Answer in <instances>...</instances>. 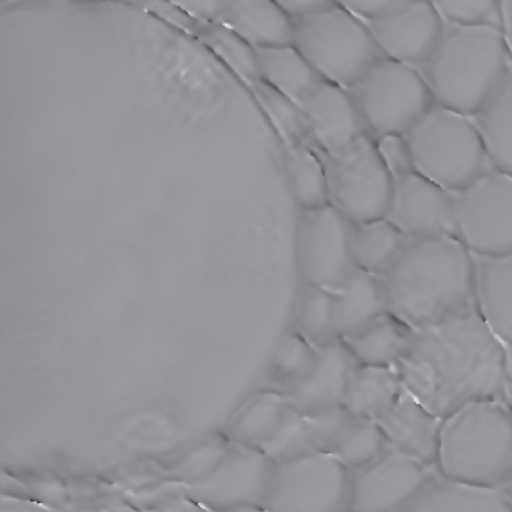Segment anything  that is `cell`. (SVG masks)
I'll list each match as a JSON object with an SVG mask.
<instances>
[{
    "label": "cell",
    "mask_w": 512,
    "mask_h": 512,
    "mask_svg": "<svg viewBox=\"0 0 512 512\" xmlns=\"http://www.w3.org/2000/svg\"><path fill=\"white\" fill-rule=\"evenodd\" d=\"M350 470L326 452L277 464L266 496L268 512L349 511Z\"/></svg>",
    "instance_id": "8fae6325"
},
{
    "label": "cell",
    "mask_w": 512,
    "mask_h": 512,
    "mask_svg": "<svg viewBox=\"0 0 512 512\" xmlns=\"http://www.w3.org/2000/svg\"><path fill=\"white\" fill-rule=\"evenodd\" d=\"M281 146L284 175L299 211L328 206V176L319 152L311 145Z\"/></svg>",
    "instance_id": "f546056e"
},
{
    "label": "cell",
    "mask_w": 512,
    "mask_h": 512,
    "mask_svg": "<svg viewBox=\"0 0 512 512\" xmlns=\"http://www.w3.org/2000/svg\"><path fill=\"white\" fill-rule=\"evenodd\" d=\"M64 512H140L128 503L107 502L95 503V505L74 506Z\"/></svg>",
    "instance_id": "ee69618b"
},
{
    "label": "cell",
    "mask_w": 512,
    "mask_h": 512,
    "mask_svg": "<svg viewBox=\"0 0 512 512\" xmlns=\"http://www.w3.org/2000/svg\"><path fill=\"white\" fill-rule=\"evenodd\" d=\"M446 23H494L497 0H430Z\"/></svg>",
    "instance_id": "8d00e7d4"
},
{
    "label": "cell",
    "mask_w": 512,
    "mask_h": 512,
    "mask_svg": "<svg viewBox=\"0 0 512 512\" xmlns=\"http://www.w3.org/2000/svg\"><path fill=\"white\" fill-rule=\"evenodd\" d=\"M220 23L254 49L293 44V19L274 0H226Z\"/></svg>",
    "instance_id": "44dd1931"
},
{
    "label": "cell",
    "mask_w": 512,
    "mask_h": 512,
    "mask_svg": "<svg viewBox=\"0 0 512 512\" xmlns=\"http://www.w3.org/2000/svg\"><path fill=\"white\" fill-rule=\"evenodd\" d=\"M434 469L386 448L361 469L350 472V512H404L421 493Z\"/></svg>",
    "instance_id": "4fadbf2b"
},
{
    "label": "cell",
    "mask_w": 512,
    "mask_h": 512,
    "mask_svg": "<svg viewBox=\"0 0 512 512\" xmlns=\"http://www.w3.org/2000/svg\"><path fill=\"white\" fill-rule=\"evenodd\" d=\"M353 223L334 206L299 211L296 265L301 284L338 292L356 271Z\"/></svg>",
    "instance_id": "30bf717a"
},
{
    "label": "cell",
    "mask_w": 512,
    "mask_h": 512,
    "mask_svg": "<svg viewBox=\"0 0 512 512\" xmlns=\"http://www.w3.org/2000/svg\"><path fill=\"white\" fill-rule=\"evenodd\" d=\"M403 137L413 169L451 193L493 169L470 116L434 106Z\"/></svg>",
    "instance_id": "8992f818"
},
{
    "label": "cell",
    "mask_w": 512,
    "mask_h": 512,
    "mask_svg": "<svg viewBox=\"0 0 512 512\" xmlns=\"http://www.w3.org/2000/svg\"><path fill=\"white\" fill-rule=\"evenodd\" d=\"M349 91L376 140L406 136L436 106L419 68L388 58L377 62Z\"/></svg>",
    "instance_id": "52a82bcc"
},
{
    "label": "cell",
    "mask_w": 512,
    "mask_h": 512,
    "mask_svg": "<svg viewBox=\"0 0 512 512\" xmlns=\"http://www.w3.org/2000/svg\"><path fill=\"white\" fill-rule=\"evenodd\" d=\"M274 2L292 19L308 16L337 4L335 0H274Z\"/></svg>",
    "instance_id": "ab89813d"
},
{
    "label": "cell",
    "mask_w": 512,
    "mask_h": 512,
    "mask_svg": "<svg viewBox=\"0 0 512 512\" xmlns=\"http://www.w3.org/2000/svg\"><path fill=\"white\" fill-rule=\"evenodd\" d=\"M0 512H52L41 503L19 496H7L0 499Z\"/></svg>",
    "instance_id": "7bdbcfd3"
},
{
    "label": "cell",
    "mask_w": 512,
    "mask_h": 512,
    "mask_svg": "<svg viewBox=\"0 0 512 512\" xmlns=\"http://www.w3.org/2000/svg\"><path fill=\"white\" fill-rule=\"evenodd\" d=\"M395 368L356 365L347 386L343 407L362 418H382L404 392Z\"/></svg>",
    "instance_id": "4316f807"
},
{
    "label": "cell",
    "mask_w": 512,
    "mask_h": 512,
    "mask_svg": "<svg viewBox=\"0 0 512 512\" xmlns=\"http://www.w3.org/2000/svg\"><path fill=\"white\" fill-rule=\"evenodd\" d=\"M443 421L404 389L377 424L389 448L436 470Z\"/></svg>",
    "instance_id": "e0dca14e"
},
{
    "label": "cell",
    "mask_w": 512,
    "mask_h": 512,
    "mask_svg": "<svg viewBox=\"0 0 512 512\" xmlns=\"http://www.w3.org/2000/svg\"><path fill=\"white\" fill-rule=\"evenodd\" d=\"M454 236L473 256L512 253V175L490 169L452 193Z\"/></svg>",
    "instance_id": "9c48e42d"
},
{
    "label": "cell",
    "mask_w": 512,
    "mask_h": 512,
    "mask_svg": "<svg viewBox=\"0 0 512 512\" xmlns=\"http://www.w3.org/2000/svg\"><path fill=\"white\" fill-rule=\"evenodd\" d=\"M502 493L505 494L506 499H508L509 505H511L512 508V478L503 485Z\"/></svg>",
    "instance_id": "c3c4849f"
},
{
    "label": "cell",
    "mask_w": 512,
    "mask_h": 512,
    "mask_svg": "<svg viewBox=\"0 0 512 512\" xmlns=\"http://www.w3.org/2000/svg\"><path fill=\"white\" fill-rule=\"evenodd\" d=\"M503 401H505L506 406L512 412V350H509L508 377H506L505 398H503Z\"/></svg>",
    "instance_id": "bcb514c9"
},
{
    "label": "cell",
    "mask_w": 512,
    "mask_h": 512,
    "mask_svg": "<svg viewBox=\"0 0 512 512\" xmlns=\"http://www.w3.org/2000/svg\"><path fill=\"white\" fill-rule=\"evenodd\" d=\"M367 23L385 58L416 68L427 62L446 28L430 0H409Z\"/></svg>",
    "instance_id": "5bb4252c"
},
{
    "label": "cell",
    "mask_w": 512,
    "mask_h": 512,
    "mask_svg": "<svg viewBox=\"0 0 512 512\" xmlns=\"http://www.w3.org/2000/svg\"><path fill=\"white\" fill-rule=\"evenodd\" d=\"M250 89L262 110L263 118L277 134L281 145H310L304 110L298 103L262 80L250 85Z\"/></svg>",
    "instance_id": "d6a6232c"
},
{
    "label": "cell",
    "mask_w": 512,
    "mask_h": 512,
    "mask_svg": "<svg viewBox=\"0 0 512 512\" xmlns=\"http://www.w3.org/2000/svg\"><path fill=\"white\" fill-rule=\"evenodd\" d=\"M262 452H265L275 464L322 452L313 419L292 407L280 430L263 446Z\"/></svg>",
    "instance_id": "e575fe53"
},
{
    "label": "cell",
    "mask_w": 512,
    "mask_h": 512,
    "mask_svg": "<svg viewBox=\"0 0 512 512\" xmlns=\"http://www.w3.org/2000/svg\"><path fill=\"white\" fill-rule=\"evenodd\" d=\"M95 2H107V4L128 5V7H139L151 10L160 0H95Z\"/></svg>",
    "instance_id": "f6af8a7d"
},
{
    "label": "cell",
    "mask_w": 512,
    "mask_h": 512,
    "mask_svg": "<svg viewBox=\"0 0 512 512\" xmlns=\"http://www.w3.org/2000/svg\"><path fill=\"white\" fill-rule=\"evenodd\" d=\"M290 409L292 406L286 395L272 389H259L233 413L224 434L230 442L262 451L263 446L280 430Z\"/></svg>",
    "instance_id": "603a6c76"
},
{
    "label": "cell",
    "mask_w": 512,
    "mask_h": 512,
    "mask_svg": "<svg viewBox=\"0 0 512 512\" xmlns=\"http://www.w3.org/2000/svg\"><path fill=\"white\" fill-rule=\"evenodd\" d=\"M310 418L322 452L337 458L350 472L361 469L388 448L376 421L353 415L344 407Z\"/></svg>",
    "instance_id": "d6986e66"
},
{
    "label": "cell",
    "mask_w": 512,
    "mask_h": 512,
    "mask_svg": "<svg viewBox=\"0 0 512 512\" xmlns=\"http://www.w3.org/2000/svg\"><path fill=\"white\" fill-rule=\"evenodd\" d=\"M148 512H211L202 503L197 502L190 494L185 496L170 497L164 502L158 503L154 508L149 509Z\"/></svg>",
    "instance_id": "60d3db41"
},
{
    "label": "cell",
    "mask_w": 512,
    "mask_h": 512,
    "mask_svg": "<svg viewBox=\"0 0 512 512\" xmlns=\"http://www.w3.org/2000/svg\"><path fill=\"white\" fill-rule=\"evenodd\" d=\"M386 218L409 238L454 236L452 193L415 169L392 176Z\"/></svg>",
    "instance_id": "9a60e30c"
},
{
    "label": "cell",
    "mask_w": 512,
    "mask_h": 512,
    "mask_svg": "<svg viewBox=\"0 0 512 512\" xmlns=\"http://www.w3.org/2000/svg\"><path fill=\"white\" fill-rule=\"evenodd\" d=\"M497 26L512 61V0H497Z\"/></svg>",
    "instance_id": "b9f144b4"
},
{
    "label": "cell",
    "mask_w": 512,
    "mask_h": 512,
    "mask_svg": "<svg viewBox=\"0 0 512 512\" xmlns=\"http://www.w3.org/2000/svg\"><path fill=\"white\" fill-rule=\"evenodd\" d=\"M404 512H512L502 490L445 478L434 470Z\"/></svg>",
    "instance_id": "7402d4cb"
},
{
    "label": "cell",
    "mask_w": 512,
    "mask_h": 512,
    "mask_svg": "<svg viewBox=\"0 0 512 512\" xmlns=\"http://www.w3.org/2000/svg\"><path fill=\"white\" fill-rule=\"evenodd\" d=\"M2 2H46V0H2Z\"/></svg>",
    "instance_id": "681fc988"
},
{
    "label": "cell",
    "mask_w": 512,
    "mask_h": 512,
    "mask_svg": "<svg viewBox=\"0 0 512 512\" xmlns=\"http://www.w3.org/2000/svg\"><path fill=\"white\" fill-rule=\"evenodd\" d=\"M473 121L491 167L512 175V68Z\"/></svg>",
    "instance_id": "484cf974"
},
{
    "label": "cell",
    "mask_w": 512,
    "mask_h": 512,
    "mask_svg": "<svg viewBox=\"0 0 512 512\" xmlns=\"http://www.w3.org/2000/svg\"><path fill=\"white\" fill-rule=\"evenodd\" d=\"M230 443L232 442L224 433L205 437L200 442L194 443L178 458L173 467V473L178 481L187 485V488L199 484L223 460Z\"/></svg>",
    "instance_id": "d590c367"
},
{
    "label": "cell",
    "mask_w": 512,
    "mask_h": 512,
    "mask_svg": "<svg viewBox=\"0 0 512 512\" xmlns=\"http://www.w3.org/2000/svg\"><path fill=\"white\" fill-rule=\"evenodd\" d=\"M508 368V347L473 305L416 329L395 370L416 400L446 419L478 401H503Z\"/></svg>",
    "instance_id": "6da1fadb"
},
{
    "label": "cell",
    "mask_w": 512,
    "mask_h": 512,
    "mask_svg": "<svg viewBox=\"0 0 512 512\" xmlns=\"http://www.w3.org/2000/svg\"><path fill=\"white\" fill-rule=\"evenodd\" d=\"M211 512H268L265 506H241V508L224 509V511Z\"/></svg>",
    "instance_id": "7dc6e473"
},
{
    "label": "cell",
    "mask_w": 512,
    "mask_h": 512,
    "mask_svg": "<svg viewBox=\"0 0 512 512\" xmlns=\"http://www.w3.org/2000/svg\"><path fill=\"white\" fill-rule=\"evenodd\" d=\"M511 68L499 26L446 23L439 44L419 71L436 106L473 118Z\"/></svg>",
    "instance_id": "3957f363"
},
{
    "label": "cell",
    "mask_w": 512,
    "mask_h": 512,
    "mask_svg": "<svg viewBox=\"0 0 512 512\" xmlns=\"http://www.w3.org/2000/svg\"><path fill=\"white\" fill-rule=\"evenodd\" d=\"M436 472L478 487L512 478V412L503 401H478L443 421Z\"/></svg>",
    "instance_id": "277c9868"
},
{
    "label": "cell",
    "mask_w": 512,
    "mask_h": 512,
    "mask_svg": "<svg viewBox=\"0 0 512 512\" xmlns=\"http://www.w3.org/2000/svg\"><path fill=\"white\" fill-rule=\"evenodd\" d=\"M293 331L313 346L322 347L338 337L337 299L332 290L301 284L293 308Z\"/></svg>",
    "instance_id": "1f68e13d"
},
{
    "label": "cell",
    "mask_w": 512,
    "mask_h": 512,
    "mask_svg": "<svg viewBox=\"0 0 512 512\" xmlns=\"http://www.w3.org/2000/svg\"><path fill=\"white\" fill-rule=\"evenodd\" d=\"M319 155L328 176L329 205L352 223L386 217L394 178L371 134L334 154Z\"/></svg>",
    "instance_id": "ba28073f"
},
{
    "label": "cell",
    "mask_w": 512,
    "mask_h": 512,
    "mask_svg": "<svg viewBox=\"0 0 512 512\" xmlns=\"http://www.w3.org/2000/svg\"><path fill=\"white\" fill-rule=\"evenodd\" d=\"M301 107L310 145L319 154H334L370 134L352 92L343 86L322 80Z\"/></svg>",
    "instance_id": "2e32d148"
},
{
    "label": "cell",
    "mask_w": 512,
    "mask_h": 512,
    "mask_svg": "<svg viewBox=\"0 0 512 512\" xmlns=\"http://www.w3.org/2000/svg\"><path fill=\"white\" fill-rule=\"evenodd\" d=\"M197 22H220L226 0H160Z\"/></svg>",
    "instance_id": "74e56055"
},
{
    "label": "cell",
    "mask_w": 512,
    "mask_h": 512,
    "mask_svg": "<svg viewBox=\"0 0 512 512\" xmlns=\"http://www.w3.org/2000/svg\"><path fill=\"white\" fill-rule=\"evenodd\" d=\"M293 46L326 82L352 89L385 56L367 20L341 5L293 19Z\"/></svg>",
    "instance_id": "5b68a950"
},
{
    "label": "cell",
    "mask_w": 512,
    "mask_h": 512,
    "mask_svg": "<svg viewBox=\"0 0 512 512\" xmlns=\"http://www.w3.org/2000/svg\"><path fill=\"white\" fill-rule=\"evenodd\" d=\"M335 2L346 10L352 11L361 19L370 22V20L377 19L394 8L406 4L409 0H335Z\"/></svg>",
    "instance_id": "f35d334b"
},
{
    "label": "cell",
    "mask_w": 512,
    "mask_h": 512,
    "mask_svg": "<svg viewBox=\"0 0 512 512\" xmlns=\"http://www.w3.org/2000/svg\"><path fill=\"white\" fill-rule=\"evenodd\" d=\"M335 299L340 338L356 334L389 311L385 280L361 269H356L347 283L335 292Z\"/></svg>",
    "instance_id": "cb8c5ba5"
},
{
    "label": "cell",
    "mask_w": 512,
    "mask_h": 512,
    "mask_svg": "<svg viewBox=\"0 0 512 512\" xmlns=\"http://www.w3.org/2000/svg\"><path fill=\"white\" fill-rule=\"evenodd\" d=\"M277 464L260 449L230 443L218 466L188 494L209 511L263 506Z\"/></svg>",
    "instance_id": "7c38bea8"
},
{
    "label": "cell",
    "mask_w": 512,
    "mask_h": 512,
    "mask_svg": "<svg viewBox=\"0 0 512 512\" xmlns=\"http://www.w3.org/2000/svg\"><path fill=\"white\" fill-rule=\"evenodd\" d=\"M388 218L353 223V259L356 269L385 277L409 242Z\"/></svg>",
    "instance_id": "f1b7e54d"
},
{
    "label": "cell",
    "mask_w": 512,
    "mask_h": 512,
    "mask_svg": "<svg viewBox=\"0 0 512 512\" xmlns=\"http://www.w3.org/2000/svg\"><path fill=\"white\" fill-rule=\"evenodd\" d=\"M191 34L199 38L224 64L229 65L245 83L253 85L259 82L256 49L245 43L223 23L197 22Z\"/></svg>",
    "instance_id": "836d02e7"
},
{
    "label": "cell",
    "mask_w": 512,
    "mask_h": 512,
    "mask_svg": "<svg viewBox=\"0 0 512 512\" xmlns=\"http://www.w3.org/2000/svg\"><path fill=\"white\" fill-rule=\"evenodd\" d=\"M347 512H350V511H347Z\"/></svg>",
    "instance_id": "f907efd6"
},
{
    "label": "cell",
    "mask_w": 512,
    "mask_h": 512,
    "mask_svg": "<svg viewBox=\"0 0 512 512\" xmlns=\"http://www.w3.org/2000/svg\"><path fill=\"white\" fill-rule=\"evenodd\" d=\"M256 55L260 80L299 106L323 80L293 44L256 49Z\"/></svg>",
    "instance_id": "83f0119b"
},
{
    "label": "cell",
    "mask_w": 512,
    "mask_h": 512,
    "mask_svg": "<svg viewBox=\"0 0 512 512\" xmlns=\"http://www.w3.org/2000/svg\"><path fill=\"white\" fill-rule=\"evenodd\" d=\"M319 349L289 329L275 344L265 368V386L283 395L295 391L313 370Z\"/></svg>",
    "instance_id": "4dcf8cb0"
},
{
    "label": "cell",
    "mask_w": 512,
    "mask_h": 512,
    "mask_svg": "<svg viewBox=\"0 0 512 512\" xmlns=\"http://www.w3.org/2000/svg\"><path fill=\"white\" fill-rule=\"evenodd\" d=\"M383 280L389 311L415 331L475 305V256L455 236L410 238Z\"/></svg>",
    "instance_id": "7a4b0ae2"
},
{
    "label": "cell",
    "mask_w": 512,
    "mask_h": 512,
    "mask_svg": "<svg viewBox=\"0 0 512 512\" xmlns=\"http://www.w3.org/2000/svg\"><path fill=\"white\" fill-rule=\"evenodd\" d=\"M475 307L512 350V253L475 256Z\"/></svg>",
    "instance_id": "ffe728a7"
},
{
    "label": "cell",
    "mask_w": 512,
    "mask_h": 512,
    "mask_svg": "<svg viewBox=\"0 0 512 512\" xmlns=\"http://www.w3.org/2000/svg\"><path fill=\"white\" fill-rule=\"evenodd\" d=\"M413 335L412 326L388 311L343 340L358 364L395 368L409 350Z\"/></svg>",
    "instance_id": "d4e9b609"
},
{
    "label": "cell",
    "mask_w": 512,
    "mask_h": 512,
    "mask_svg": "<svg viewBox=\"0 0 512 512\" xmlns=\"http://www.w3.org/2000/svg\"><path fill=\"white\" fill-rule=\"evenodd\" d=\"M317 349L319 355L313 370L286 397L305 416H319L343 407L350 377L358 365L343 338H335Z\"/></svg>",
    "instance_id": "ac0fdd59"
}]
</instances>
